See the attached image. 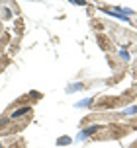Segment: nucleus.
<instances>
[{
  "label": "nucleus",
  "instance_id": "nucleus-7",
  "mask_svg": "<svg viewBox=\"0 0 137 148\" xmlns=\"http://www.w3.org/2000/svg\"><path fill=\"white\" fill-rule=\"evenodd\" d=\"M0 148H2V146H0Z\"/></svg>",
  "mask_w": 137,
  "mask_h": 148
},
{
  "label": "nucleus",
  "instance_id": "nucleus-3",
  "mask_svg": "<svg viewBox=\"0 0 137 148\" xmlns=\"http://www.w3.org/2000/svg\"><path fill=\"white\" fill-rule=\"evenodd\" d=\"M67 142H71V138H68V136H63V138H59V140H57V144H67Z\"/></svg>",
  "mask_w": 137,
  "mask_h": 148
},
{
  "label": "nucleus",
  "instance_id": "nucleus-6",
  "mask_svg": "<svg viewBox=\"0 0 137 148\" xmlns=\"http://www.w3.org/2000/svg\"><path fill=\"white\" fill-rule=\"evenodd\" d=\"M88 103H92V99H84V101H80L78 105H88Z\"/></svg>",
  "mask_w": 137,
  "mask_h": 148
},
{
  "label": "nucleus",
  "instance_id": "nucleus-5",
  "mask_svg": "<svg viewBox=\"0 0 137 148\" xmlns=\"http://www.w3.org/2000/svg\"><path fill=\"white\" fill-rule=\"evenodd\" d=\"M127 113H129V115H133V113H137V107H129V109H127Z\"/></svg>",
  "mask_w": 137,
  "mask_h": 148
},
{
  "label": "nucleus",
  "instance_id": "nucleus-2",
  "mask_svg": "<svg viewBox=\"0 0 137 148\" xmlns=\"http://www.w3.org/2000/svg\"><path fill=\"white\" fill-rule=\"evenodd\" d=\"M30 107H22V109H18V111H14V113H12V115H10V117L12 119H18V117H24V115H28V113H30Z\"/></svg>",
  "mask_w": 137,
  "mask_h": 148
},
{
  "label": "nucleus",
  "instance_id": "nucleus-4",
  "mask_svg": "<svg viewBox=\"0 0 137 148\" xmlns=\"http://www.w3.org/2000/svg\"><path fill=\"white\" fill-rule=\"evenodd\" d=\"M71 4H76V6H84L86 2H84V0H71Z\"/></svg>",
  "mask_w": 137,
  "mask_h": 148
},
{
  "label": "nucleus",
  "instance_id": "nucleus-1",
  "mask_svg": "<svg viewBox=\"0 0 137 148\" xmlns=\"http://www.w3.org/2000/svg\"><path fill=\"white\" fill-rule=\"evenodd\" d=\"M100 127L98 125H90V127H86V129H84L82 133L78 134V138H86V136H88V134H92V133H96V131H98Z\"/></svg>",
  "mask_w": 137,
  "mask_h": 148
}]
</instances>
